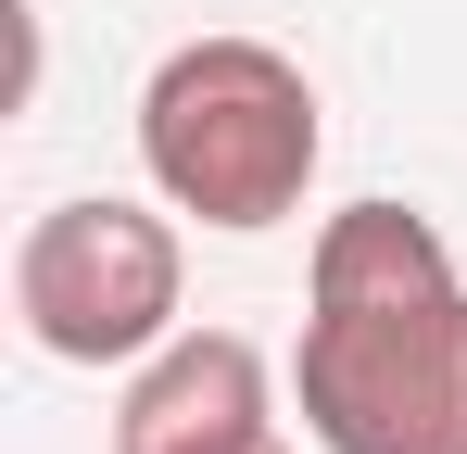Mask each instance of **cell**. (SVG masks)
Returning <instances> with one entry per match:
<instances>
[{"instance_id":"obj_4","label":"cell","mask_w":467,"mask_h":454,"mask_svg":"<svg viewBox=\"0 0 467 454\" xmlns=\"http://www.w3.org/2000/svg\"><path fill=\"white\" fill-rule=\"evenodd\" d=\"M253 442H278V417H265V354L240 328H177L114 404V454H253Z\"/></svg>"},{"instance_id":"obj_5","label":"cell","mask_w":467,"mask_h":454,"mask_svg":"<svg viewBox=\"0 0 467 454\" xmlns=\"http://www.w3.org/2000/svg\"><path fill=\"white\" fill-rule=\"evenodd\" d=\"M253 454H291V442H253Z\"/></svg>"},{"instance_id":"obj_1","label":"cell","mask_w":467,"mask_h":454,"mask_svg":"<svg viewBox=\"0 0 467 454\" xmlns=\"http://www.w3.org/2000/svg\"><path fill=\"white\" fill-rule=\"evenodd\" d=\"M291 391L316 454H467V278L430 215L341 202L316 227Z\"/></svg>"},{"instance_id":"obj_2","label":"cell","mask_w":467,"mask_h":454,"mask_svg":"<svg viewBox=\"0 0 467 454\" xmlns=\"http://www.w3.org/2000/svg\"><path fill=\"white\" fill-rule=\"evenodd\" d=\"M316 151H328L316 88L265 38H190L140 88V164L202 227H291L316 190Z\"/></svg>"},{"instance_id":"obj_3","label":"cell","mask_w":467,"mask_h":454,"mask_svg":"<svg viewBox=\"0 0 467 454\" xmlns=\"http://www.w3.org/2000/svg\"><path fill=\"white\" fill-rule=\"evenodd\" d=\"M13 315L64 366H140L177 341V227L152 202H51L13 240Z\"/></svg>"}]
</instances>
